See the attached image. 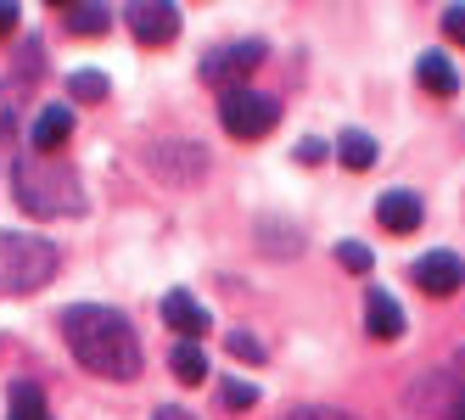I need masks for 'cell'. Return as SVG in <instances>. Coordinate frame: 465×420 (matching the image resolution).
<instances>
[{
  "mask_svg": "<svg viewBox=\"0 0 465 420\" xmlns=\"http://www.w3.org/2000/svg\"><path fill=\"white\" fill-rule=\"evenodd\" d=\"M62 337H68L74 359L107 381H135L141 376V337L135 326L107 308V303H74L62 308Z\"/></svg>",
  "mask_w": 465,
  "mask_h": 420,
  "instance_id": "6da1fadb",
  "label": "cell"
},
{
  "mask_svg": "<svg viewBox=\"0 0 465 420\" xmlns=\"http://www.w3.org/2000/svg\"><path fill=\"white\" fill-rule=\"evenodd\" d=\"M12 190H17V208H23V213H35V219L84 213L79 169H74V163H62V157L23 151V157H17V169H12Z\"/></svg>",
  "mask_w": 465,
  "mask_h": 420,
  "instance_id": "7a4b0ae2",
  "label": "cell"
},
{
  "mask_svg": "<svg viewBox=\"0 0 465 420\" xmlns=\"http://www.w3.org/2000/svg\"><path fill=\"white\" fill-rule=\"evenodd\" d=\"M56 247L45 236H28V230H0V292H40V286H51L56 275Z\"/></svg>",
  "mask_w": 465,
  "mask_h": 420,
  "instance_id": "3957f363",
  "label": "cell"
},
{
  "mask_svg": "<svg viewBox=\"0 0 465 420\" xmlns=\"http://www.w3.org/2000/svg\"><path fill=\"white\" fill-rule=\"evenodd\" d=\"M219 123H224V135H236V141H263L281 123V107H275V95H263V90H224L219 95Z\"/></svg>",
  "mask_w": 465,
  "mask_h": 420,
  "instance_id": "277c9868",
  "label": "cell"
},
{
  "mask_svg": "<svg viewBox=\"0 0 465 420\" xmlns=\"http://www.w3.org/2000/svg\"><path fill=\"white\" fill-rule=\"evenodd\" d=\"M263 62V40H236V45H219V51H208V62H203V79L213 84V90H242V79Z\"/></svg>",
  "mask_w": 465,
  "mask_h": 420,
  "instance_id": "5b68a950",
  "label": "cell"
},
{
  "mask_svg": "<svg viewBox=\"0 0 465 420\" xmlns=\"http://www.w3.org/2000/svg\"><path fill=\"white\" fill-rule=\"evenodd\" d=\"M124 23L141 45H169L180 34V6H169V0H135V6H124Z\"/></svg>",
  "mask_w": 465,
  "mask_h": 420,
  "instance_id": "8992f818",
  "label": "cell"
},
{
  "mask_svg": "<svg viewBox=\"0 0 465 420\" xmlns=\"http://www.w3.org/2000/svg\"><path fill=\"white\" fill-rule=\"evenodd\" d=\"M415 286L420 292H431V298H449V292H460L465 286V264L454 252H426V258H415Z\"/></svg>",
  "mask_w": 465,
  "mask_h": 420,
  "instance_id": "52a82bcc",
  "label": "cell"
},
{
  "mask_svg": "<svg viewBox=\"0 0 465 420\" xmlns=\"http://www.w3.org/2000/svg\"><path fill=\"white\" fill-rule=\"evenodd\" d=\"M420 219H426V208H420L415 190H387V197H376V224H381V230H392V236L420 230Z\"/></svg>",
  "mask_w": 465,
  "mask_h": 420,
  "instance_id": "ba28073f",
  "label": "cell"
},
{
  "mask_svg": "<svg viewBox=\"0 0 465 420\" xmlns=\"http://www.w3.org/2000/svg\"><path fill=\"white\" fill-rule=\"evenodd\" d=\"M163 319H169V331H180L185 342H203V331H208V308L196 303L191 292H169V298H163Z\"/></svg>",
  "mask_w": 465,
  "mask_h": 420,
  "instance_id": "9c48e42d",
  "label": "cell"
},
{
  "mask_svg": "<svg viewBox=\"0 0 465 420\" xmlns=\"http://www.w3.org/2000/svg\"><path fill=\"white\" fill-rule=\"evenodd\" d=\"M152 169L163 180H203L208 157H203V146H157L152 151Z\"/></svg>",
  "mask_w": 465,
  "mask_h": 420,
  "instance_id": "30bf717a",
  "label": "cell"
},
{
  "mask_svg": "<svg viewBox=\"0 0 465 420\" xmlns=\"http://www.w3.org/2000/svg\"><path fill=\"white\" fill-rule=\"evenodd\" d=\"M364 326H371L376 342H398V337H404V308L371 286V298H364Z\"/></svg>",
  "mask_w": 465,
  "mask_h": 420,
  "instance_id": "8fae6325",
  "label": "cell"
},
{
  "mask_svg": "<svg viewBox=\"0 0 465 420\" xmlns=\"http://www.w3.org/2000/svg\"><path fill=\"white\" fill-rule=\"evenodd\" d=\"M415 79H420V90H431V95H449L460 90V73H454V62L443 56V51H420V62H415Z\"/></svg>",
  "mask_w": 465,
  "mask_h": 420,
  "instance_id": "7c38bea8",
  "label": "cell"
},
{
  "mask_svg": "<svg viewBox=\"0 0 465 420\" xmlns=\"http://www.w3.org/2000/svg\"><path fill=\"white\" fill-rule=\"evenodd\" d=\"M68 135H74V107H40V118H35V151L51 157Z\"/></svg>",
  "mask_w": 465,
  "mask_h": 420,
  "instance_id": "4fadbf2b",
  "label": "cell"
},
{
  "mask_svg": "<svg viewBox=\"0 0 465 420\" xmlns=\"http://www.w3.org/2000/svg\"><path fill=\"white\" fill-rule=\"evenodd\" d=\"M62 23H68L74 34H107L113 12H107V6H95V0H74V6H62Z\"/></svg>",
  "mask_w": 465,
  "mask_h": 420,
  "instance_id": "5bb4252c",
  "label": "cell"
},
{
  "mask_svg": "<svg viewBox=\"0 0 465 420\" xmlns=\"http://www.w3.org/2000/svg\"><path fill=\"white\" fill-rule=\"evenodd\" d=\"M337 157H342V163H348V169L359 174V169H371V163H376L381 151H376V141L364 135V129H348V135L337 141Z\"/></svg>",
  "mask_w": 465,
  "mask_h": 420,
  "instance_id": "9a60e30c",
  "label": "cell"
},
{
  "mask_svg": "<svg viewBox=\"0 0 465 420\" xmlns=\"http://www.w3.org/2000/svg\"><path fill=\"white\" fill-rule=\"evenodd\" d=\"M169 365H174V376L185 381V386H196L208 376V353H203V342H180L174 353H169Z\"/></svg>",
  "mask_w": 465,
  "mask_h": 420,
  "instance_id": "2e32d148",
  "label": "cell"
},
{
  "mask_svg": "<svg viewBox=\"0 0 465 420\" xmlns=\"http://www.w3.org/2000/svg\"><path fill=\"white\" fill-rule=\"evenodd\" d=\"M17 123H23V84L6 79L0 84V141H17Z\"/></svg>",
  "mask_w": 465,
  "mask_h": 420,
  "instance_id": "e0dca14e",
  "label": "cell"
},
{
  "mask_svg": "<svg viewBox=\"0 0 465 420\" xmlns=\"http://www.w3.org/2000/svg\"><path fill=\"white\" fill-rule=\"evenodd\" d=\"M12 420H51L45 415V393H40L35 381H17L12 386Z\"/></svg>",
  "mask_w": 465,
  "mask_h": 420,
  "instance_id": "ac0fdd59",
  "label": "cell"
},
{
  "mask_svg": "<svg viewBox=\"0 0 465 420\" xmlns=\"http://www.w3.org/2000/svg\"><path fill=\"white\" fill-rule=\"evenodd\" d=\"M74 102H107V73H68Z\"/></svg>",
  "mask_w": 465,
  "mask_h": 420,
  "instance_id": "d6986e66",
  "label": "cell"
},
{
  "mask_svg": "<svg viewBox=\"0 0 465 420\" xmlns=\"http://www.w3.org/2000/svg\"><path fill=\"white\" fill-rule=\"evenodd\" d=\"M337 264H342L348 275H364V269H371V247H364V241H342V247H337Z\"/></svg>",
  "mask_w": 465,
  "mask_h": 420,
  "instance_id": "ffe728a7",
  "label": "cell"
},
{
  "mask_svg": "<svg viewBox=\"0 0 465 420\" xmlns=\"http://www.w3.org/2000/svg\"><path fill=\"white\" fill-rule=\"evenodd\" d=\"M219 398H224V409H252V404H258V386H252V381H224Z\"/></svg>",
  "mask_w": 465,
  "mask_h": 420,
  "instance_id": "44dd1931",
  "label": "cell"
},
{
  "mask_svg": "<svg viewBox=\"0 0 465 420\" xmlns=\"http://www.w3.org/2000/svg\"><path fill=\"white\" fill-rule=\"evenodd\" d=\"M224 342H230V353H236V359H247V365H258V359H263V342H258V337H247V331H230Z\"/></svg>",
  "mask_w": 465,
  "mask_h": 420,
  "instance_id": "7402d4cb",
  "label": "cell"
},
{
  "mask_svg": "<svg viewBox=\"0 0 465 420\" xmlns=\"http://www.w3.org/2000/svg\"><path fill=\"white\" fill-rule=\"evenodd\" d=\"M286 420H359V415H348V409H325V404H303V409H292Z\"/></svg>",
  "mask_w": 465,
  "mask_h": 420,
  "instance_id": "603a6c76",
  "label": "cell"
},
{
  "mask_svg": "<svg viewBox=\"0 0 465 420\" xmlns=\"http://www.w3.org/2000/svg\"><path fill=\"white\" fill-rule=\"evenodd\" d=\"M443 34L465 45V6H449V12H443Z\"/></svg>",
  "mask_w": 465,
  "mask_h": 420,
  "instance_id": "cb8c5ba5",
  "label": "cell"
},
{
  "mask_svg": "<svg viewBox=\"0 0 465 420\" xmlns=\"http://www.w3.org/2000/svg\"><path fill=\"white\" fill-rule=\"evenodd\" d=\"M443 420H465V381H454V393L443 404Z\"/></svg>",
  "mask_w": 465,
  "mask_h": 420,
  "instance_id": "d4e9b609",
  "label": "cell"
},
{
  "mask_svg": "<svg viewBox=\"0 0 465 420\" xmlns=\"http://www.w3.org/2000/svg\"><path fill=\"white\" fill-rule=\"evenodd\" d=\"M331 146L325 141H303V146H297V157H303V163H320V157H325Z\"/></svg>",
  "mask_w": 465,
  "mask_h": 420,
  "instance_id": "484cf974",
  "label": "cell"
},
{
  "mask_svg": "<svg viewBox=\"0 0 465 420\" xmlns=\"http://www.w3.org/2000/svg\"><path fill=\"white\" fill-rule=\"evenodd\" d=\"M17 28V6H6V0H0V34H12Z\"/></svg>",
  "mask_w": 465,
  "mask_h": 420,
  "instance_id": "4316f807",
  "label": "cell"
},
{
  "mask_svg": "<svg viewBox=\"0 0 465 420\" xmlns=\"http://www.w3.org/2000/svg\"><path fill=\"white\" fill-rule=\"evenodd\" d=\"M152 420H196V415H185V409H157Z\"/></svg>",
  "mask_w": 465,
  "mask_h": 420,
  "instance_id": "83f0119b",
  "label": "cell"
},
{
  "mask_svg": "<svg viewBox=\"0 0 465 420\" xmlns=\"http://www.w3.org/2000/svg\"><path fill=\"white\" fill-rule=\"evenodd\" d=\"M454 370H460V381H465V347H460V353H454Z\"/></svg>",
  "mask_w": 465,
  "mask_h": 420,
  "instance_id": "f1b7e54d",
  "label": "cell"
}]
</instances>
